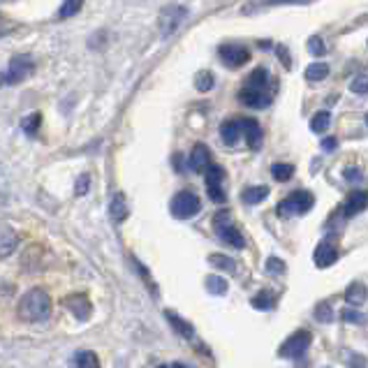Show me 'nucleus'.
<instances>
[{"label":"nucleus","instance_id":"f257e3e1","mask_svg":"<svg viewBox=\"0 0 368 368\" xmlns=\"http://www.w3.org/2000/svg\"><path fill=\"white\" fill-rule=\"evenodd\" d=\"M16 315L23 322H45L51 315V297L35 287V290H28L19 299V306H16Z\"/></svg>","mask_w":368,"mask_h":368},{"label":"nucleus","instance_id":"f03ea898","mask_svg":"<svg viewBox=\"0 0 368 368\" xmlns=\"http://www.w3.org/2000/svg\"><path fill=\"white\" fill-rule=\"evenodd\" d=\"M213 230H216V234L223 238L227 245H232V248H243L245 245V238L241 232H238V227L234 225L230 211L216 213V218H213Z\"/></svg>","mask_w":368,"mask_h":368},{"label":"nucleus","instance_id":"7ed1b4c3","mask_svg":"<svg viewBox=\"0 0 368 368\" xmlns=\"http://www.w3.org/2000/svg\"><path fill=\"white\" fill-rule=\"evenodd\" d=\"M312 204H315V197H312L310 193H306V190H299V193H292L290 197L280 201L275 211H278V216H283V218L302 216V213L310 211Z\"/></svg>","mask_w":368,"mask_h":368},{"label":"nucleus","instance_id":"20e7f679","mask_svg":"<svg viewBox=\"0 0 368 368\" xmlns=\"http://www.w3.org/2000/svg\"><path fill=\"white\" fill-rule=\"evenodd\" d=\"M201 208V201L195 193H190V190H183V193L176 195L174 199H171V213H174L176 218L181 220H188L193 216H197Z\"/></svg>","mask_w":368,"mask_h":368},{"label":"nucleus","instance_id":"39448f33","mask_svg":"<svg viewBox=\"0 0 368 368\" xmlns=\"http://www.w3.org/2000/svg\"><path fill=\"white\" fill-rule=\"evenodd\" d=\"M30 72H33V58L30 56H14L10 60L8 70H5L3 79H0V84L3 86H16L21 84L23 79H26Z\"/></svg>","mask_w":368,"mask_h":368},{"label":"nucleus","instance_id":"423d86ee","mask_svg":"<svg viewBox=\"0 0 368 368\" xmlns=\"http://www.w3.org/2000/svg\"><path fill=\"white\" fill-rule=\"evenodd\" d=\"M310 334L306 329L302 331H297V334H292L290 339H287L283 345H280V357H285V359H297V357H302V354L306 352V349L310 347Z\"/></svg>","mask_w":368,"mask_h":368},{"label":"nucleus","instance_id":"0eeeda50","mask_svg":"<svg viewBox=\"0 0 368 368\" xmlns=\"http://www.w3.org/2000/svg\"><path fill=\"white\" fill-rule=\"evenodd\" d=\"M206 190H208V197H211L213 201H218V204H223V201L227 199L225 197V188H223V181H225V171L223 167H218V164H208L206 171Z\"/></svg>","mask_w":368,"mask_h":368},{"label":"nucleus","instance_id":"6e6552de","mask_svg":"<svg viewBox=\"0 0 368 368\" xmlns=\"http://www.w3.org/2000/svg\"><path fill=\"white\" fill-rule=\"evenodd\" d=\"M188 10L186 8H167L164 12H160V19H158V28L164 38H169L174 30H179V26L186 21Z\"/></svg>","mask_w":368,"mask_h":368},{"label":"nucleus","instance_id":"1a4fd4ad","mask_svg":"<svg viewBox=\"0 0 368 368\" xmlns=\"http://www.w3.org/2000/svg\"><path fill=\"white\" fill-rule=\"evenodd\" d=\"M238 100H241V104H245V107H253V109H265L271 104V90L267 88H245L238 93Z\"/></svg>","mask_w":368,"mask_h":368},{"label":"nucleus","instance_id":"9d476101","mask_svg":"<svg viewBox=\"0 0 368 368\" xmlns=\"http://www.w3.org/2000/svg\"><path fill=\"white\" fill-rule=\"evenodd\" d=\"M63 306L77 320H88L90 312H93V306H90V299L86 294H70V297L63 299Z\"/></svg>","mask_w":368,"mask_h":368},{"label":"nucleus","instance_id":"9b49d317","mask_svg":"<svg viewBox=\"0 0 368 368\" xmlns=\"http://www.w3.org/2000/svg\"><path fill=\"white\" fill-rule=\"evenodd\" d=\"M220 60H223L227 67H241L250 60V53H248V49H243V47L225 45V47H220Z\"/></svg>","mask_w":368,"mask_h":368},{"label":"nucleus","instance_id":"f8f14e48","mask_svg":"<svg viewBox=\"0 0 368 368\" xmlns=\"http://www.w3.org/2000/svg\"><path fill=\"white\" fill-rule=\"evenodd\" d=\"M16 245H19V234L12 227L0 225V260H5V257L14 253Z\"/></svg>","mask_w":368,"mask_h":368},{"label":"nucleus","instance_id":"ddd939ff","mask_svg":"<svg viewBox=\"0 0 368 368\" xmlns=\"http://www.w3.org/2000/svg\"><path fill=\"white\" fill-rule=\"evenodd\" d=\"M188 164H190V169H193V171H197V174H204L206 167L211 164V153H208V149H206L204 144H197L193 151H190Z\"/></svg>","mask_w":368,"mask_h":368},{"label":"nucleus","instance_id":"4468645a","mask_svg":"<svg viewBox=\"0 0 368 368\" xmlns=\"http://www.w3.org/2000/svg\"><path fill=\"white\" fill-rule=\"evenodd\" d=\"M312 260H315V267L327 269V267L334 265L336 260H339V253H336V248L329 241H322L315 248V255H312Z\"/></svg>","mask_w":368,"mask_h":368},{"label":"nucleus","instance_id":"2eb2a0df","mask_svg":"<svg viewBox=\"0 0 368 368\" xmlns=\"http://www.w3.org/2000/svg\"><path fill=\"white\" fill-rule=\"evenodd\" d=\"M241 130H243V137L248 146L253 151H257L262 146V130H260V123L253 121V119H243L241 121Z\"/></svg>","mask_w":368,"mask_h":368},{"label":"nucleus","instance_id":"dca6fc26","mask_svg":"<svg viewBox=\"0 0 368 368\" xmlns=\"http://www.w3.org/2000/svg\"><path fill=\"white\" fill-rule=\"evenodd\" d=\"M366 206H368V193H366V190H357V193H352L347 197L343 211H345L347 218H352V216H357V213L364 211Z\"/></svg>","mask_w":368,"mask_h":368},{"label":"nucleus","instance_id":"f3484780","mask_svg":"<svg viewBox=\"0 0 368 368\" xmlns=\"http://www.w3.org/2000/svg\"><path fill=\"white\" fill-rule=\"evenodd\" d=\"M164 315H167V320H169L171 327L179 331L181 339H186V341H190V343H195V345H197V336H195L193 324H188L186 320H181V317H179V315H174V312H171V310H167V312H164Z\"/></svg>","mask_w":368,"mask_h":368},{"label":"nucleus","instance_id":"a211bd4d","mask_svg":"<svg viewBox=\"0 0 368 368\" xmlns=\"http://www.w3.org/2000/svg\"><path fill=\"white\" fill-rule=\"evenodd\" d=\"M241 121H225L223 125H220V137H223V142L227 146H234L238 139H241Z\"/></svg>","mask_w":368,"mask_h":368},{"label":"nucleus","instance_id":"6ab92c4d","mask_svg":"<svg viewBox=\"0 0 368 368\" xmlns=\"http://www.w3.org/2000/svg\"><path fill=\"white\" fill-rule=\"evenodd\" d=\"M109 216H112L114 223H123L127 218V204H125V195H114L112 204H109Z\"/></svg>","mask_w":368,"mask_h":368},{"label":"nucleus","instance_id":"aec40b11","mask_svg":"<svg viewBox=\"0 0 368 368\" xmlns=\"http://www.w3.org/2000/svg\"><path fill=\"white\" fill-rule=\"evenodd\" d=\"M72 361H75L77 368H100V359H97V354L90 352V349H79Z\"/></svg>","mask_w":368,"mask_h":368},{"label":"nucleus","instance_id":"412c9836","mask_svg":"<svg viewBox=\"0 0 368 368\" xmlns=\"http://www.w3.org/2000/svg\"><path fill=\"white\" fill-rule=\"evenodd\" d=\"M243 201L245 204H260L269 197V188L267 186H253V188H245L243 190Z\"/></svg>","mask_w":368,"mask_h":368},{"label":"nucleus","instance_id":"4be33fe9","mask_svg":"<svg viewBox=\"0 0 368 368\" xmlns=\"http://www.w3.org/2000/svg\"><path fill=\"white\" fill-rule=\"evenodd\" d=\"M245 88H267L269 90V72L265 67H257V70L245 79Z\"/></svg>","mask_w":368,"mask_h":368},{"label":"nucleus","instance_id":"5701e85b","mask_svg":"<svg viewBox=\"0 0 368 368\" xmlns=\"http://www.w3.org/2000/svg\"><path fill=\"white\" fill-rule=\"evenodd\" d=\"M345 302L352 304V306H361L366 302V287L361 283H352L345 290Z\"/></svg>","mask_w":368,"mask_h":368},{"label":"nucleus","instance_id":"b1692460","mask_svg":"<svg viewBox=\"0 0 368 368\" xmlns=\"http://www.w3.org/2000/svg\"><path fill=\"white\" fill-rule=\"evenodd\" d=\"M253 308H260V310H271L275 306V294L269 292V290H262L260 294H255L253 297Z\"/></svg>","mask_w":368,"mask_h":368},{"label":"nucleus","instance_id":"393cba45","mask_svg":"<svg viewBox=\"0 0 368 368\" xmlns=\"http://www.w3.org/2000/svg\"><path fill=\"white\" fill-rule=\"evenodd\" d=\"M329 75V65H324V63H312L306 67V79L308 82H322V79H327Z\"/></svg>","mask_w":368,"mask_h":368},{"label":"nucleus","instance_id":"a878e982","mask_svg":"<svg viewBox=\"0 0 368 368\" xmlns=\"http://www.w3.org/2000/svg\"><path fill=\"white\" fill-rule=\"evenodd\" d=\"M329 123H331L329 112H320V114H315L310 119V130L312 132H324L329 127Z\"/></svg>","mask_w":368,"mask_h":368},{"label":"nucleus","instance_id":"bb28decb","mask_svg":"<svg viewBox=\"0 0 368 368\" xmlns=\"http://www.w3.org/2000/svg\"><path fill=\"white\" fill-rule=\"evenodd\" d=\"M206 290L220 297V294L227 292V280L220 278V275H208V278H206Z\"/></svg>","mask_w":368,"mask_h":368},{"label":"nucleus","instance_id":"cd10ccee","mask_svg":"<svg viewBox=\"0 0 368 368\" xmlns=\"http://www.w3.org/2000/svg\"><path fill=\"white\" fill-rule=\"evenodd\" d=\"M271 174H273L275 181H290L292 174H294V167L292 164H273Z\"/></svg>","mask_w":368,"mask_h":368},{"label":"nucleus","instance_id":"c85d7f7f","mask_svg":"<svg viewBox=\"0 0 368 368\" xmlns=\"http://www.w3.org/2000/svg\"><path fill=\"white\" fill-rule=\"evenodd\" d=\"M208 262H211L213 267H218V269H225V271H234V269H236L234 260H230V257H225V255H211V257H208Z\"/></svg>","mask_w":368,"mask_h":368},{"label":"nucleus","instance_id":"c756f323","mask_svg":"<svg viewBox=\"0 0 368 368\" xmlns=\"http://www.w3.org/2000/svg\"><path fill=\"white\" fill-rule=\"evenodd\" d=\"M84 0H65V5L60 8V19H65V16H75L79 10H82Z\"/></svg>","mask_w":368,"mask_h":368},{"label":"nucleus","instance_id":"7c9ffc66","mask_svg":"<svg viewBox=\"0 0 368 368\" xmlns=\"http://www.w3.org/2000/svg\"><path fill=\"white\" fill-rule=\"evenodd\" d=\"M349 90L357 95H366L368 93V75H359L352 79V84H349Z\"/></svg>","mask_w":368,"mask_h":368},{"label":"nucleus","instance_id":"2f4dec72","mask_svg":"<svg viewBox=\"0 0 368 368\" xmlns=\"http://www.w3.org/2000/svg\"><path fill=\"white\" fill-rule=\"evenodd\" d=\"M315 317L320 322H331L334 320V308L327 304V302H322V304H317V308H315Z\"/></svg>","mask_w":368,"mask_h":368},{"label":"nucleus","instance_id":"473e14b6","mask_svg":"<svg viewBox=\"0 0 368 368\" xmlns=\"http://www.w3.org/2000/svg\"><path fill=\"white\" fill-rule=\"evenodd\" d=\"M40 121H42L40 114L26 116V119H23V132H26V134H35V132H38V127H40Z\"/></svg>","mask_w":368,"mask_h":368},{"label":"nucleus","instance_id":"72a5a7b5","mask_svg":"<svg viewBox=\"0 0 368 368\" xmlns=\"http://www.w3.org/2000/svg\"><path fill=\"white\" fill-rule=\"evenodd\" d=\"M195 84H197V88L201 93H206V90H211V86H213V75L211 72H199L197 79H195Z\"/></svg>","mask_w":368,"mask_h":368},{"label":"nucleus","instance_id":"f704fd0d","mask_svg":"<svg viewBox=\"0 0 368 368\" xmlns=\"http://www.w3.org/2000/svg\"><path fill=\"white\" fill-rule=\"evenodd\" d=\"M308 51L310 53H315V56H324L327 53V49H324V42H322V38H310L308 40Z\"/></svg>","mask_w":368,"mask_h":368},{"label":"nucleus","instance_id":"c9c22d12","mask_svg":"<svg viewBox=\"0 0 368 368\" xmlns=\"http://www.w3.org/2000/svg\"><path fill=\"white\" fill-rule=\"evenodd\" d=\"M341 317H343V320H345V322H357V324H364V322H366V317L361 315L359 310H352V308H345V310H343V312H341Z\"/></svg>","mask_w":368,"mask_h":368},{"label":"nucleus","instance_id":"e433bc0d","mask_svg":"<svg viewBox=\"0 0 368 368\" xmlns=\"http://www.w3.org/2000/svg\"><path fill=\"white\" fill-rule=\"evenodd\" d=\"M267 271L269 273H285V262L278 257H269L267 260Z\"/></svg>","mask_w":368,"mask_h":368},{"label":"nucleus","instance_id":"4c0bfd02","mask_svg":"<svg viewBox=\"0 0 368 368\" xmlns=\"http://www.w3.org/2000/svg\"><path fill=\"white\" fill-rule=\"evenodd\" d=\"M88 188H90V176H88V174L79 176V181H77V195L88 193Z\"/></svg>","mask_w":368,"mask_h":368},{"label":"nucleus","instance_id":"58836bf2","mask_svg":"<svg viewBox=\"0 0 368 368\" xmlns=\"http://www.w3.org/2000/svg\"><path fill=\"white\" fill-rule=\"evenodd\" d=\"M310 0H262V5H306Z\"/></svg>","mask_w":368,"mask_h":368},{"label":"nucleus","instance_id":"ea45409f","mask_svg":"<svg viewBox=\"0 0 368 368\" xmlns=\"http://www.w3.org/2000/svg\"><path fill=\"white\" fill-rule=\"evenodd\" d=\"M343 176H345L347 181H359V179H361V169H357V167H347L345 171H343Z\"/></svg>","mask_w":368,"mask_h":368},{"label":"nucleus","instance_id":"a19ab883","mask_svg":"<svg viewBox=\"0 0 368 368\" xmlns=\"http://www.w3.org/2000/svg\"><path fill=\"white\" fill-rule=\"evenodd\" d=\"M336 146H339V139H336V137L322 139V149H324V151H336Z\"/></svg>","mask_w":368,"mask_h":368},{"label":"nucleus","instance_id":"79ce46f5","mask_svg":"<svg viewBox=\"0 0 368 368\" xmlns=\"http://www.w3.org/2000/svg\"><path fill=\"white\" fill-rule=\"evenodd\" d=\"M275 53L280 56V60H283L285 67H290V56H287V49L285 47H278V49H275Z\"/></svg>","mask_w":368,"mask_h":368},{"label":"nucleus","instance_id":"37998d69","mask_svg":"<svg viewBox=\"0 0 368 368\" xmlns=\"http://www.w3.org/2000/svg\"><path fill=\"white\" fill-rule=\"evenodd\" d=\"M171 368H188V366H183V364H174V366H171Z\"/></svg>","mask_w":368,"mask_h":368},{"label":"nucleus","instance_id":"c03bdc74","mask_svg":"<svg viewBox=\"0 0 368 368\" xmlns=\"http://www.w3.org/2000/svg\"><path fill=\"white\" fill-rule=\"evenodd\" d=\"M160 368H169V366H160Z\"/></svg>","mask_w":368,"mask_h":368},{"label":"nucleus","instance_id":"a18cd8bd","mask_svg":"<svg viewBox=\"0 0 368 368\" xmlns=\"http://www.w3.org/2000/svg\"><path fill=\"white\" fill-rule=\"evenodd\" d=\"M366 123H368V116H366Z\"/></svg>","mask_w":368,"mask_h":368}]
</instances>
